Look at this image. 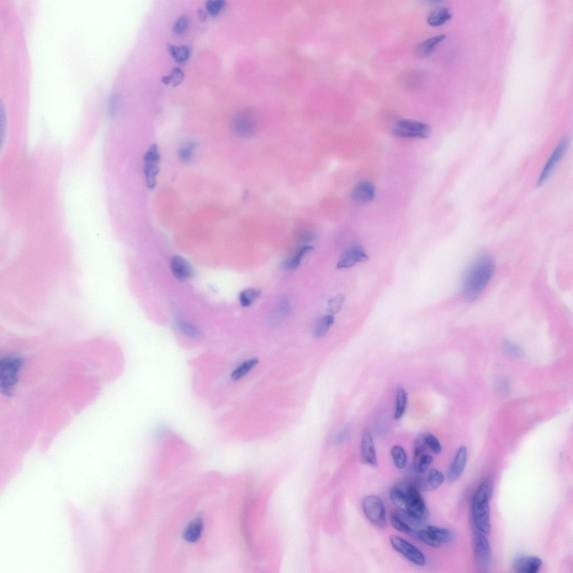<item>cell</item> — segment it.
I'll list each match as a JSON object with an SVG mask.
<instances>
[{
  "instance_id": "7a4b0ae2",
  "label": "cell",
  "mask_w": 573,
  "mask_h": 573,
  "mask_svg": "<svg viewBox=\"0 0 573 573\" xmlns=\"http://www.w3.org/2000/svg\"><path fill=\"white\" fill-rule=\"evenodd\" d=\"M493 490L492 478L487 476L477 488L472 502V517L475 527L486 535L491 531L490 502Z\"/></svg>"
},
{
  "instance_id": "d6a6232c",
  "label": "cell",
  "mask_w": 573,
  "mask_h": 573,
  "mask_svg": "<svg viewBox=\"0 0 573 573\" xmlns=\"http://www.w3.org/2000/svg\"><path fill=\"white\" fill-rule=\"evenodd\" d=\"M390 520L392 526L398 531L406 534H413L415 532L410 525L407 524L398 514L392 513Z\"/></svg>"
},
{
  "instance_id": "ab89813d",
  "label": "cell",
  "mask_w": 573,
  "mask_h": 573,
  "mask_svg": "<svg viewBox=\"0 0 573 573\" xmlns=\"http://www.w3.org/2000/svg\"><path fill=\"white\" fill-rule=\"evenodd\" d=\"M225 6L224 1H209L206 4L207 11L213 17L218 15Z\"/></svg>"
},
{
  "instance_id": "e575fe53",
  "label": "cell",
  "mask_w": 573,
  "mask_h": 573,
  "mask_svg": "<svg viewBox=\"0 0 573 573\" xmlns=\"http://www.w3.org/2000/svg\"><path fill=\"white\" fill-rule=\"evenodd\" d=\"M196 147V143L193 141H189L180 148L179 156L180 160L183 162H188L192 159L193 152Z\"/></svg>"
},
{
  "instance_id": "603a6c76",
  "label": "cell",
  "mask_w": 573,
  "mask_h": 573,
  "mask_svg": "<svg viewBox=\"0 0 573 573\" xmlns=\"http://www.w3.org/2000/svg\"><path fill=\"white\" fill-rule=\"evenodd\" d=\"M389 495L390 500L394 505L404 512L406 507V498L404 487L399 485L391 487Z\"/></svg>"
},
{
  "instance_id": "ee69618b",
  "label": "cell",
  "mask_w": 573,
  "mask_h": 573,
  "mask_svg": "<svg viewBox=\"0 0 573 573\" xmlns=\"http://www.w3.org/2000/svg\"><path fill=\"white\" fill-rule=\"evenodd\" d=\"M504 349L509 354L517 355V356H521V355H523L522 349L516 344L511 342H505V344H504Z\"/></svg>"
},
{
  "instance_id": "7bdbcfd3",
  "label": "cell",
  "mask_w": 573,
  "mask_h": 573,
  "mask_svg": "<svg viewBox=\"0 0 573 573\" xmlns=\"http://www.w3.org/2000/svg\"><path fill=\"white\" fill-rule=\"evenodd\" d=\"M291 306L289 300L283 299L278 305L277 314L280 317H285L290 314Z\"/></svg>"
},
{
  "instance_id": "4fadbf2b",
  "label": "cell",
  "mask_w": 573,
  "mask_h": 573,
  "mask_svg": "<svg viewBox=\"0 0 573 573\" xmlns=\"http://www.w3.org/2000/svg\"><path fill=\"white\" fill-rule=\"evenodd\" d=\"M375 196V188L371 182L362 181L357 183L351 191V198L358 204H367L373 201Z\"/></svg>"
},
{
  "instance_id": "d4e9b609",
  "label": "cell",
  "mask_w": 573,
  "mask_h": 573,
  "mask_svg": "<svg viewBox=\"0 0 573 573\" xmlns=\"http://www.w3.org/2000/svg\"><path fill=\"white\" fill-rule=\"evenodd\" d=\"M257 358H253L244 362L237 367L231 374V378L233 381L239 380L250 372L259 363Z\"/></svg>"
},
{
  "instance_id": "4316f807",
  "label": "cell",
  "mask_w": 573,
  "mask_h": 573,
  "mask_svg": "<svg viewBox=\"0 0 573 573\" xmlns=\"http://www.w3.org/2000/svg\"><path fill=\"white\" fill-rule=\"evenodd\" d=\"M334 317L332 314L323 316L317 322L315 330V336L317 338L325 336L334 324Z\"/></svg>"
},
{
  "instance_id": "7dc6e473",
  "label": "cell",
  "mask_w": 573,
  "mask_h": 573,
  "mask_svg": "<svg viewBox=\"0 0 573 573\" xmlns=\"http://www.w3.org/2000/svg\"><path fill=\"white\" fill-rule=\"evenodd\" d=\"M346 432L343 431L341 433H340V434L339 435V436L337 438V441L338 443H341L342 442H343L344 440L345 439V438H346Z\"/></svg>"
},
{
  "instance_id": "83f0119b",
  "label": "cell",
  "mask_w": 573,
  "mask_h": 573,
  "mask_svg": "<svg viewBox=\"0 0 573 573\" xmlns=\"http://www.w3.org/2000/svg\"><path fill=\"white\" fill-rule=\"evenodd\" d=\"M168 49L174 59L178 62L182 63L186 61L189 57L190 49L187 46L169 45Z\"/></svg>"
},
{
  "instance_id": "6da1fadb",
  "label": "cell",
  "mask_w": 573,
  "mask_h": 573,
  "mask_svg": "<svg viewBox=\"0 0 573 573\" xmlns=\"http://www.w3.org/2000/svg\"><path fill=\"white\" fill-rule=\"evenodd\" d=\"M495 269L494 260L486 254L479 255L469 264L464 273L461 284L466 301L473 302L478 298L490 282Z\"/></svg>"
},
{
  "instance_id": "f6af8a7d",
  "label": "cell",
  "mask_w": 573,
  "mask_h": 573,
  "mask_svg": "<svg viewBox=\"0 0 573 573\" xmlns=\"http://www.w3.org/2000/svg\"><path fill=\"white\" fill-rule=\"evenodd\" d=\"M316 235L314 232L310 231H306L302 233L299 237V241L301 242H309L315 240Z\"/></svg>"
},
{
  "instance_id": "1f68e13d",
  "label": "cell",
  "mask_w": 573,
  "mask_h": 573,
  "mask_svg": "<svg viewBox=\"0 0 573 573\" xmlns=\"http://www.w3.org/2000/svg\"><path fill=\"white\" fill-rule=\"evenodd\" d=\"M159 173V169L156 163H145L144 173L146 178L148 187L153 188L156 186V178Z\"/></svg>"
},
{
  "instance_id": "f1b7e54d",
  "label": "cell",
  "mask_w": 573,
  "mask_h": 573,
  "mask_svg": "<svg viewBox=\"0 0 573 573\" xmlns=\"http://www.w3.org/2000/svg\"><path fill=\"white\" fill-rule=\"evenodd\" d=\"M261 295V290L249 289L241 292L239 296V301L243 307L251 306L253 302Z\"/></svg>"
},
{
  "instance_id": "8992f818",
  "label": "cell",
  "mask_w": 573,
  "mask_h": 573,
  "mask_svg": "<svg viewBox=\"0 0 573 573\" xmlns=\"http://www.w3.org/2000/svg\"><path fill=\"white\" fill-rule=\"evenodd\" d=\"M392 132L398 137L425 139L431 134V128L423 122L404 119L397 122Z\"/></svg>"
},
{
  "instance_id": "30bf717a",
  "label": "cell",
  "mask_w": 573,
  "mask_h": 573,
  "mask_svg": "<svg viewBox=\"0 0 573 573\" xmlns=\"http://www.w3.org/2000/svg\"><path fill=\"white\" fill-rule=\"evenodd\" d=\"M468 458V449L465 446L460 447L447 471V480L449 483H453L458 480L462 475L466 468Z\"/></svg>"
},
{
  "instance_id": "ba28073f",
  "label": "cell",
  "mask_w": 573,
  "mask_h": 573,
  "mask_svg": "<svg viewBox=\"0 0 573 573\" xmlns=\"http://www.w3.org/2000/svg\"><path fill=\"white\" fill-rule=\"evenodd\" d=\"M392 547L413 564L423 566L426 558L422 552L406 540L399 536H392L390 539Z\"/></svg>"
},
{
  "instance_id": "484cf974",
  "label": "cell",
  "mask_w": 573,
  "mask_h": 573,
  "mask_svg": "<svg viewBox=\"0 0 573 573\" xmlns=\"http://www.w3.org/2000/svg\"><path fill=\"white\" fill-rule=\"evenodd\" d=\"M391 455L395 466L398 469H404L407 463L405 451L400 445H395L391 449Z\"/></svg>"
},
{
  "instance_id": "8d00e7d4",
  "label": "cell",
  "mask_w": 573,
  "mask_h": 573,
  "mask_svg": "<svg viewBox=\"0 0 573 573\" xmlns=\"http://www.w3.org/2000/svg\"><path fill=\"white\" fill-rule=\"evenodd\" d=\"M344 301L345 297L343 295H338L334 297L328 302V312H330L332 315L338 314L341 311Z\"/></svg>"
},
{
  "instance_id": "52a82bcc",
  "label": "cell",
  "mask_w": 573,
  "mask_h": 573,
  "mask_svg": "<svg viewBox=\"0 0 573 573\" xmlns=\"http://www.w3.org/2000/svg\"><path fill=\"white\" fill-rule=\"evenodd\" d=\"M473 543L476 566L482 571H487L492 565V554L490 545L486 535L476 530L473 537Z\"/></svg>"
},
{
  "instance_id": "8fae6325",
  "label": "cell",
  "mask_w": 573,
  "mask_h": 573,
  "mask_svg": "<svg viewBox=\"0 0 573 573\" xmlns=\"http://www.w3.org/2000/svg\"><path fill=\"white\" fill-rule=\"evenodd\" d=\"M360 452L364 463L373 467L378 465L373 433L369 428L366 429L363 433L360 444Z\"/></svg>"
},
{
  "instance_id": "44dd1931",
  "label": "cell",
  "mask_w": 573,
  "mask_h": 573,
  "mask_svg": "<svg viewBox=\"0 0 573 573\" xmlns=\"http://www.w3.org/2000/svg\"><path fill=\"white\" fill-rule=\"evenodd\" d=\"M407 404V393L404 387H397L396 391L395 408L394 419L399 420L404 416Z\"/></svg>"
},
{
  "instance_id": "60d3db41",
  "label": "cell",
  "mask_w": 573,
  "mask_h": 573,
  "mask_svg": "<svg viewBox=\"0 0 573 573\" xmlns=\"http://www.w3.org/2000/svg\"><path fill=\"white\" fill-rule=\"evenodd\" d=\"M160 156L159 154L158 147L156 145H153L148 150L145 156V163H156L160 161Z\"/></svg>"
},
{
  "instance_id": "cb8c5ba5",
  "label": "cell",
  "mask_w": 573,
  "mask_h": 573,
  "mask_svg": "<svg viewBox=\"0 0 573 573\" xmlns=\"http://www.w3.org/2000/svg\"><path fill=\"white\" fill-rule=\"evenodd\" d=\"M313 250H314V248L309 245L302 247L294 257L285 260L283 262V267L289 270L298 268L300 265L302 259L304 258L306 255L311 252Z\"/></svg>"
},
{
  "instance_id": "4dcf8cb0",
  "label": "cell",
  "mask_w": 573,
  "mask_h": 573,
  "mask_svg": "<svg viewBox=\"0 0 573 573\" xmlns=\"http://www.w3.org/2000/svg\"><path fill=\"white\" fill-rule=\"evenodd\" d=\"M184 76V73L182 70L175 68L169 75L163 76L161 81L166 86L176 87L182 83Z\"/></svg>"
},
{
  "instance_id": "bcb514c9",
  "label": "cell",
  "mask_w": 573,
  "mask_h": 573,
  "mask_svg": "<svg viewBox=\"0 0 573 573\" xmlns=\"http://www.w3.org/2000/svg\"><path fill=\"white\" fill-rule=\"evenodd\" d=\"M198 18L201 22H205L207 19V14L204 11L201 9H199L197 12Z\"/></svg>"
},
{
  "instance_id": "5bb4252c",
  "label": "cell",
  "mask_w": 573,
  "mask_h": 573,
  "mask_svg": "<svg viewBox=\"0 0 573 573\" xmlns=\"http://www.w3.org/2000/svg\"><path fill=\"white\" fill-rule=\"evenodd\" d=\"M232 130L238 137L248 138L253 136L256 132V125L252 118L246 115H238L233 119Z\"/></svg>"
},
{
  "instance_id": "ffe728a7",
  "label": "cell",
  "mask_w": 573,
  "mask_h": 573,
  "mask_svg": "<svg viewBox=\"0 0 573 573\" xmlns=\"http://www.w3.org/2000/svg\"><path fill=\"white\" fill-rule=\"evenodd\" d=\"M426 529L440 545L449 544L454 540L453 533L447 528L430 525Z\"/></svg>"
},
{
  "instance_id": "7402d4cb",
  "label": "cell",
  "mask_w": 573,
  "mask_h": 573,
  "mask_svg": "<svg viewBox=\"0 0 573 573\" xmlns=\"http://www.w3.org/2000/svg\"><path fill=\"white\" fill-rule=\"evenodd\" d=\"M452 18L449 9L442 8L434 10L428 18V23L433 27L443 25Z\"/></svg>"
},
{
  "instance_id": "74e56055",
  "label": "cell",
  "mask_w": 573,
  "mask_h": 573,
  "mask_svg": "<svg viewBox=\"0 0 573 573\" xmlns=\"http://www.w3.org/2000/svg\"><path fill=\"white\" fill-rule=\"evenodd\" d=\"M424 440L427 447L431 449L434 454L438 455L441 453L442 450L441 444L433 434L430 433L424 434Z\"/></svg>"
},
{
  "instance_id": "9c48e42d",
  "label": "cell",
  "mask_w": 573,
  "mask_h": 573,
  "mask_svg": "<svg viewBox=\"0 0 573 573\" xmlns=\"http://www.w3.org/2000/svg\"><path fill=\"white\" fill-rule=\"evenodd\" d=\"M369 259L367 254L361 248L354 245L348 248L342 254L337 267L338 269L351 268L358 263L367 261Z\"/></svg>"
},
{
  "instance_id": "d590c367",
  "label": "cell",
  "mask_w": 573,
  "mask_h": 573,
  "mask_svg": "<svg viewBox=\"0 0 573 573\" xmlns=\"http://www.w3.org/2000/svg\"><path fill=\"white\" fill-rule=\"evenodd\" d=\"M433 460L432 456L424 454L421 456L420 459L417 461V463L414 464V468H415L417 473L419 474L425 473L429 466L432 463Z\"/></svg>"
},
{
  "instance_id": "d6986e66",
  "label": "cell",
  "mask_w": 573,
  "mask_h": 573,
  "mask_svg": "<svg viewBox=\"0 0 573 573\" xmlns=\"http://www.w3.org/2000/svg\"><path fill=\"white\" fill-rule=\"evenodd\" d=\"M445 476L441 471L436 469L430 470L423 482V489L427 492L437 490L443 484Z\"/></svg>"
},
{
  "instance_id": "9a60e30c",
  "label": "cell",
  "mask_w": 573,
  "mask_h": 573,
  "mask_svg": "<svg viewBox=\"0 0 573 573\" xmlns=\"http://www.w3.org/2000/svg\"><path fill=\"white\" fill-rule=\"evenodd\" d=\"M567 142H568V140L566 139H564L559 143L558 146H557L553 154H552L551 157L549 158L547 163H546L543 172L541 173L537 183V187L541 186V185H543L546 180L548 179L550 174L553 171L557 163L560 160L562 155H563V153L566 150Z\"/></svg>"
},
{
  "instance_id": "f546056e",
  "label": "cell",
  "mask_w": 573,
  "mask_h": 573,
  "mask_svg": "<svg viewBox=\"0 0 573 573\" xmlns=\"http://www.w3.org/2000/svg\"><path fill=\"white\" fill-rule=\"evenodd\" d=\"M177 323L179 330L185 336L194 339L200 337L201 333L198 328L193 323L184 320H179Z\"/></svg>"
},
{
  "instance_id": "b9f144b4",
  "label": "cell",
  "mask_w": 573,
  "mask_h": 573,
  "mask_svg": "<svg viewBox=\"0 0 573 573\" xmlns=\"http://www.w3.org/2000/svg\"><path fill=\"white\" fill-rule=\"evenodd\" d=\"M188 25V18L185 16H182L179 18L174 25V32L177 34H182L187 30Z\"/></svg>"
},
{
  "instance_id": "e0dca14e",
  "label": "cell",
  "mask_w": 573,
  "mask_h": 573,
  "mask_svg": "<svg viewBox=\"0 0 573 573\" xmlns=\"http://www.w3.org/2000/svg\"><path fill=\"white\" fill-rule=\"evenodd\" d=\"M204 528V521L202 517L194 518L187 525L183 533V538L187 542L194 543L197 542L202 534Z\"/></svg>"
},
{
  "instance_id": "7c38bea8",
  "label": "cell",
  "mask_w": 573,
  "mask_h": 573,
  "mask_svg": "<svg viewBox=\"0 0 573 573\" xmlns=\"http://www.w3.org/2000/svg\"><path fill=\"white\" fill-rule=\"evenodd\" d=\"M543 565V561L535 556H520L514 560L512 566L518 573H537Z\"/></svg>"
},
{
  "instance_id": "5b68a950",
  "label": "cell",
  "mask_w": 573,
  "mask_h": 573,
  "mask_svg": "<svg viewBox=\"0 0 573 573\" xmlns=\"http://www.w3.org/2000/svg\"><path fill=\"white\" fill-rule=\"evenodd\" d=\"M362 508L366 517L376 527L385 528L387 525L386 510L384 501L376 495L364 498Z\"/></svg>"
},
{
  "instance_id": "2e32d148",
  "label": "cell",
  "mask_w": 573,
  "mask_h": 573,
  "mask_svg": "<svg viewBox=\"0 0 573 573\" xmlns=\"http://www.w3.org/2000/svg\"><path fill=\"white\" fill-rule=\"evenodd\" d=\"M171 268L174 277L180 281L187 280L193 275V269L189 263L180 256L172 258Z\"/></svg>"
},
{
  "instance_id": "ac0fdd59",
  "label": "cell",
  "mask_w": 573,
  "mask_h": 573,
  "mask_svg": "<svg viewBox=\"0 0 573 573\" xmlns=\"http://www.w3.org/2000/svg\"><path fill=\"white\" fill-rule=\"evenodd\" d=\"M446 38L444 34L432 37L424 40L417 49V54L421 58L426 57L433 53L437 47Z\"/></svg>"
},
{
  "instance_id": "f35d334b",
  "label": "cell",
  "mask_w": 573,
  "mask_h": 573,
  "mask_svg": "<svg viewBox=\"0 0 573 573\" xmlns=\"http://www.w3.org/2000/svg\"><path fill=\"white\" fill-rule=\"evenodd\" d=\"M427 448L425 440H424V434H423L422 436L418 437L415 443V445H414V464L417 463V461L424 455V453L425 452Z\"/></svg>"
},
{
  "instance_id": "3957f363",
  "label": "cell",
  "mask_w": 573,
  "mask_h": 573,
  "mask_svg": "<svg viewBox=\"0 0 573 573\" xmlns=\"http://www.w3.org/2000/svg\"><path fill=\"white\" fill-rule=\"evenodd\" d=\"M23 362L22 357L15 355L5 356L0 360V390L3 395H13Z\"/></svg>"
},
{
  "instance_id": "277c9868",
  "label": "cell",
  "mask_w": 573,
  "mask_h": 573,
  "mask_svg": "<svg viewBox=\"0 0 573 573\" xmlns=\"http://www.w3.org/2000/svg\"><path fill=\"white\" fill-rule=\"evenodd\" d=\"M406 498V507L404 512L408 518L416 523H421L428 516V509L420 492L415 485H402Z\"/></svg>"
},
{
  "instance_id": "836d02e7",
  "label": "cell",
  "mask_w": 573,
  "mask_h": 573,
  "mask_svg": "<svg viewBox=\"0 0 573 573\" xmlns=\"http://www.w3.org/2000/svg\"><path fill=\"white\" fill-rule=\"evenodd\" d=\"M413 534L419 540L432 548H437L441 545L433 538L427 529L419 530L417 531L415 530Z\"/></svg>"
}]
</instances>
